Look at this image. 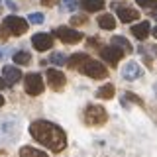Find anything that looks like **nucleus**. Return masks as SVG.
<instances>
[{
	"mask_svg": "<svg viewBox=\"0 0 157 157\" xmlns=\"http://www.w3.org/2000/svg\"><path fill=\"white\" fill-rule=\"evenodd\" d=\"M59 2V0H41V4L43 6H47V8H51V6H55V4Z\"/></svg>",
	"mask_w": 157,
	"mask_h": 157,
	"instance_id": "29",
	"label": "nucleus"
},
{
	"mask_svg": "<svg viewBox=\"0 0 157 157\" xmlns=\"http://www.w3.org/2000/svg\"><path fill=\"white\" fill-rule=\"evenodd\" d=\"M122 77L128 78V81H136V78L141 77V67L136 61H128L124 65V69H122Z\"/></svg>",
	"mask_w": 157,
	"mask_h": 157,
	"instance_id": "11",
	"label": "nucleus"
},
{
	"mask_svg": "<svg viewBox=\"0 0 157 157\" xmlns=\"http://www.w3.org/2000/svg\"><path fill=\"white\" fill-rule=\"evenodd\" d=\"M0 57H2V51H0Z\"/></svg>",
	"mask_w": 157,
	"mask_h": 157,
	"instance_id": "34",
	"label": "nucleus"
},
{
	"mask_svg": "<svg viewBox=\"0 0 157 157\" xmlns=\"http://www.w3.org/2000/svg\"><path fill=\"white\" fill-rule=\"evenodd\" d=\"M2 77L6 78L8 86H12V85H16V82L20 81V78H22V71H20L18 67L6 65V67H2Z\"/></svg>",
	"mask_w": 157,
	"mask_h": 157,
	"instance_id": "12",
	"label": "nucleus"
},
{
	"mask_svg": "<svg viewBox=\"0 0 157 157\" xmlns=\"http://www.w3.org/2000/svg\"><path fill=\"white\" fill-rule=\"evenodd\" d=\"M8 33H10L8 28L2 24V26H0V41H6V39H8Z\"/></svg>",
	"mask_w": 157,
	"mask_h": 157,
	"instance_id": "27",
	"label": "nucleus"
},
{
	"mask_svg": "<svg viewBox=\"0 0 157 157\" xmlns=\"http://www.w3.org/2000/svg\"><path fill=\"white\" fill-rule=\"evenodd\" d=\"M24 88H26V92L32 94V96L41 94L43 88H45L41 75H39V73H28V75L24 77Z\"/></svg>",
	"mask_w": 157,
	"mask_h": 157,
	"instance_id": "4",
	"label": "nucleus"
},
{
	"mask_svg": "<svg viewBox=\"0 0 157 157\" xmlns=\"http://www.w3.org/2000/svg\"><path fill=\"white\" fill-rule=\"evenodd\" d=\"M112 43L118 45L120 49H124V51H128V53H132V49H134V47H132V43L128 41L126 37H122V36H114V37H112Z\"/></svg>",
	"mask_w": 157,
	"mask_h": 157,
	"instance_id": "20",
	"label": "nucleus"
},
{
	"mask_svg": "<svg viewBox=\"0 0 157 157\" xmlns=\"http://www.w3.org/2000/svg\"><path fill=\"white\" fill-rule=\"evenodd\" d=\"M28 20H29L32 24H43L45 16H43L41 12H33V14H29V16H28Z\"/></svg>",
	"mask_w": 157,
	"mask_h": 157,
	"instance_id": "23",
	"label": "nucleus"
},
{
	"mask_svg": "<svg viewBox=\"0 0 157 157\" xmlns=\"http://www.w3.org/2000/svg\"><path fill=\"white\" fill-rule=\"evenodd\" d=\"M155 53H157V47H155Z\"/></svg>",
	"mask_w": 157,
	"mask_h": 157,
	"instance_id": "36",
	"label": "nucleus"
},
{
	"mask_svg": "<svg viewBox=\"0 0 157 157\" xmlns=\"http://www.w3.org/2000/svg\"><path fill=\"white\" fill-rule=\"evenodd\" d=\"M118 18L124 24H130L134 20H140V12L134 8H126V6H118Z\"/></svg>",
	"mask_w": 157,
	"mask_h": 157,
	"instance_id": "13",
	"label": "nucleus"
},
{
	"mask_svg": "<svg viewBox=\"0 0 157 157\" xmlns=\"http://www.w3.org/2000/svg\"><path fill=\"white\" fill-rule=\"evenodd\" d=\"M55 36L61 39L63 43H78L82 39V33L81 32H77V29H73V28H65V26L57 28L55 29Z\"/></svg>",
	"mask_w": 157,
	"mask_h": 157,
	"instance_id": "7",
	"label": "nucleus"
},
{
	"mask_svg": "<svg viewBox=\"0 0 157 157\" xmlns=\"http://www.w3.org/2000/svg\"><path fill=\"white\" fill-rule=\"evenodd\" d=\"M20 157H47V155L43 153V151L36 149V147L26 145V147H22V149H20Z\"/></svg>",
	"mask_w": 157,
	"mask_h": 157,
	"instance_id": "19",
	"label": "nucleus"
},
{
	"mask_svg": "<svg viewBox=\"0 0 157 157\" xmlns=\"http://www.w3.org/2000/svg\"><path fill=\"white\" fill-rule=\"evenodd\" d=\"M2 24L8 28V32L12 33V36H22V33L28 32V22L20 16H6Z\"/></svg>",
	"mask_w": 157,
	"mask_h": 157,
	"instance_id": "6",
	"label": "nucleus"
},
{
	"mask_svg": "<svg viewBox=\"0 0 157 157\" xmlns=\"http://www.w3.org/2000/svg\"><path fill=\"white\" fill-rule=\"evenodd\" d=\"M29 134L33 136V140H36V141H39L41 145L49 147V149L55 151V153H59V151H63L67 147V136H65V132H63L59 126L47 122V120L33 122V124L29 126Z\"/></svg>",
	"mask_w": 157,
	"mask_h": 157,
	"instance_id": "1",
	"label": "nucleus"
},
{
	"mask_svg": "<svg viewBox=\"0 0 157 157\" xmlns=\"http://www.w3.org/2000/svg\"><path fill=\"white\" fill-rule=\"evenodd\" d=\"M155 16H157V12H155Z\"/></svg>",
	"mask_w": 157,
	"mask_h": 157,
	"instance_id": "37",
	"label": "nucleus"
},
{
	"mask_svg": "<svg viewBox=\"0 0 157 157\" xmlns=\"http://www.w3.org/2000/svg\"><path fill=\"white\" fill-rule=\"evenodd\" d=\"M71 24H73V26H82V24H86V18L85 16H73Z\"/></svg>",
	"mask_w": 157,
	"mask_h": 157,
	"instance_id": "26",
	"label": "nucleus"
},
{
	"mask_svg": "<svg viewBox=\"0 0 157 157\" xmlns=\"http://www.w3.org/2000/svg\"><path fill=\"white\" fill-rule=\"evenodd\" d=\"M32 45L36 47L37 51H47V49L53 45V37L49 36V33H33Z\"/></svg>",
	"mask_w": 157,
	"mask_h": 157,
	"instance_id": "10",
	"label": "nucleus"
},
{
	"mask_svg": "<svg viewBox=\"0 0 157 157\" xmlns=\"http://www.w3.org/2000/svg\"><path fill=\"white\" fill-rule=\"evenodd\" d=\"M124 49H120L118 45H114V43H112L110 47H102L100 49V55H102V59H104L106 63H110V65H116L118 61H120L122 57H124Z\"/></svg>",
	"mask_w": 157,
	"mask_h": 157,
	"instance_id": "8",
	"label": "nucleus"
},
{
	"mask_svg": "<svg viewBox=\"0 0 157 157\" xmlns=\"http://www.w3.org/2000/svg\"><path fill=\"white\" fill-rule=\"evenodd\" d=\"M12 59H14V63H18V65H28L29 59H32V55H29L28 51H16L12 55Z\"/></svg>",
	"mask_w": 157,
	"mask_h": 157,
	"instance_id": "21",
	"label": "nucleus"
},
{
	"mask_svg": "<svg viewBox=\"0 0 157 157\" xmlns=\"http://www.w3.org/2000/svg\"><path fill=\"white\" fill-rule=\"evenodd\" d=\"M4 104V98H2V94H0V106H2Z\"/></svg>",
	"mask_w": 157,
	"mask_h": 157,
	"instance_id": "32",
	"label": "nucleus"
},
{
	"mask_svg": "<svg viewBox=\"0 0 157 157\" xmlns=\"http://www.w3.org/2000/svg\"><path fill=\"white\" fill-rule=\"evenodd\" d=\"M47 82L53 90H61V88L65 86L67 78L61 71H57V69H47Z\"/></svg>",
	"mask_w": 157,
	"mask_h": 157,
	"instance_id": "9",
	"label": "nucleus"
},
{
	"mask_svg": "<svg viewBox=\"0 0 157 157\" xmlns=\"http://www.w3.org/2000/svg\"><path fill=\"white\" fill-rule=\"evenodd\" d=\"M126 98H130V100L136 102V104H144V100H140V98H137L134 92H126Z\"/></svg>",
	"mask_w": 157,
	"mask_h": 157,
	"instance_id": "28",
	"label": "nucleus"
},
{
	"mask_svg": "<svg viewBox=\"0 0 157 157\" xmlns=\"http://www.w3.org/2000/svg\"><path fill=\"white\" fill-rule=\"evenodd\" d=\"M106 120H108V114H106V110L102 106H96V104L86 106V110H85V124H88V126H102Z\"/></svg>",
	"mask_w": 157,
	"mask_h": 157,
	"instance_id": "3",
	"label": "nucleus"
},
{
	"mask_svg": "<svg viewBox=\"0 0 157 157\" xmlns=\"http://www.w3.org/2000/svg\"><path fill=\"white\" fill-rule=\"evenodd\" d=\"M78 2L86 12H98L104 8V0H78Z\"/></svg>",
	"mask_w": 157,
	"mask_h": 157,
	"instance_id": "16",
	"label": "nucleus"
},
{
	"mask_svg": "<svg viewBox=\"0 0 157 157\" xmlns=\"http://www.w3.org/2000/svg\"><path fill=\"white\" fill-rule=\"evenodd\" d=\"M67 59H69V57H65L63 53H53V55L49 57V63H53V65H59V67H61V65H65V63H67Z\"/></svg>",
	"mask_w": 157,
	"mask_h": 157,
	"instance_id": "22",
	"label": "nucleus"
},
{
	"mask_svg": "<svg viewBox=\"0 0 157 157\" xmlns=\"http://www.w3.org/2000/svg\"><path fill=\"white\" fill-rule=\"evenodd\" d=\"M149 32H151V28H149V22H140V24H136V26H132V36L137 37V39H145L147 36H149Z\"/></svg>",
	"mask_w": 157,
	"mask_h": 157,
	"instance_id": "14",
	"label": "nucleus"
},
{
	"mask_svg": "<svg viewBox=\"0 0 157 157\" xmlns=\"http://www.w3.org/2000/svg\"><path fill=\"white\" fill-rule=\"evenodd\" d=\"M6 86H8L6 78H4V77H0V90H2V88H6Z\"/></svg>",
	"mask_w": 157,
	"mask_h": 157,
	"instance_id": "30",
	"label": "nucleus"
},
{
	"mask_svg": "<svg viewBox=\"0 0 157 157\" xmlns=\"http://www.w3.org/2000/svg\"><path fill=\"white\" fill-rule=\"evenodd\" d=\"M0 10H2V4H0Z\"/></svg>",
	"mask_w": 157,
	"mask_h": 157,
	"instance_id": "35",
	"label": "nucleus"
},
{
	"mask_svg": "<svg viewBox=\"0 0 157 157\" xmlns=\"http://www.w3.org/2000/svg\"><path fill=\"white\" fill-rule=\"evenodd\" d=\"M18 136H20V128H18V122L14 118L0 120V141L2 144H14Z\"/></svg>",
	"mask_w": 157,
	"mask_h": 157,
	"instance_id": "2",
	"label": "nucleus"
},
{
	"mask_svg": "<svg viewBox=\"0 0 157 157\" xmlns=\"http://www.w3.org/2000/svg\"><path fill=\"white\" fill-rule=\"evenodd\" d=\"M63 10H77V0H63Z\"/></svg>",
	"mask_w": 157,
	"mask_h": 157,
	"instance_id": "25",
	"label": "nucleus"
},
{
	"mask_svg": "<svg viewBox=\"0 0 157 157\" xmlns=\"http://www.w3.org/2000/svg\"><path fill=\"white\" fill-rule=\"evenodd\" d=\"M6 4H8V8H10V10H18V6H16V4H14V2H12V0H8V2H6Z\"/></svg>",
	"mask_w": 157,
	"mask_h": 157,
	"instance_id": "31",
	"label": "nucleus"
},
{
	"mask_svg": "<svg viewBox=\"0 0 157 157\" xmlns=\"http://www.w3.org/2000/svg\"><path fill=\"white\" fill-rule=\"evenodd\" d=\"M98 26L102 29H114L116 28V20L112 14H102L100 18H98Z\"/></svg>",
	"mask_w": 157,
	"mask_h": 157,
	"instance_id": "17",
	"label": "nucleus"
},
{
	"mask_svg": "<svg viewBox=\"0 0 157 157\" xmlns=\"http://www.w3.org/2000/svg\"><path fill=\"white\" fill-rule=\"evenodd\" d=\"M78 71L85 73V75H88L90 78H106V77H108V69L102 65V63L92 61V59H88V61H86L81 69H78Z\"/></svg>",
	"mask_w": 157,
	"mask_h": 157,
	"instance_id": "5",
	"label": "nucleus"
},
{
	"mask_svg": "<svg viewBox=\"0 0 157 157\" xmlns=\"http://www.w3.org/2000/svg\"><path fill=\"white\" fill-rule=\"evenodd\" d=\"M153 37H155V39H157V28H155V29H153Z\"/></svg>",
	"mask_w": 157,
	"mask_h": 157,
	"instance_id": "33",
	"label": "nucleus"
},
{
	"mask_svg": "<svg viewBox=\"0 0 157 157\" xmlns=\"http://www.w3.org/2000/svg\"><path fill=\"white\" fill-rule=\"evenodd\" d=\"M141 8H155L157 6V0H137Z\"/></svg>",
	"mask_w": 157,
	"mask_h": 157,
	"instance_id": "24",
	"label": "nucleus"
},
{
	"mask_svg": "<svg viewBox=\"0 0 157 157\" xmlns=\"http://www.w3.org/2000/svg\"><path fill=\"white\" fill-rule=\"evenodd\" d=\"M88 59H90V57H88L86 53H75V55H71V57L67 59V65L71 67V69H77V71H78V69L85 65Z\"/></svg>",
	"mask_w": 157,
	"mask_h": 157,
	"instance_id": "15",
	"label": "nucleus"
},
{
	"mask_svg": "<svg viewBox=\"0 0 157 157\" xmlns=\"http://www.w3.org/2000/svg\"><path fill=\"white\" fill-rule=\"evenodd\" d=\"M114 92H116L114 85H104V86H100V88L96 90V96H98V98H104V100H108V98L114 96Z\"/></svg>",
	"mask_w": 157,
	"mask_h": 157,
	"instance_id": "18",
	"label": "nucleus"
}]
</instances>
